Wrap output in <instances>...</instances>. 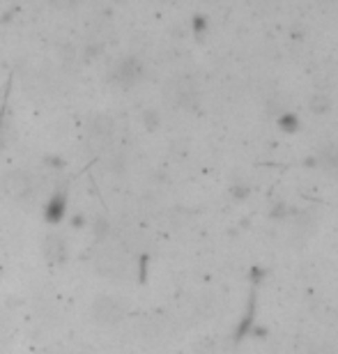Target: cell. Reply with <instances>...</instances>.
<instances>
[{
  "label": "cell",
  "instance_id": "6da1fadb",
  "mask_svg": "<svg viewBox=\"0 0 338 354\" xmlns=\"http://www.w3.org/2000/svg\"><path fill=\"white\" fill-rule=\"evenodd\" d=\"M90 313H93V320L97 324L109 327V324H115V322L122 320L124 310L118 304V299H113V297H106V295H100L93 299V308H90Z\"/></svg>",
  "mask_w": 338,
  "mask_h": 354
},
{
  "label": "cell",
  "instance_id": "7a4b0ae2",
  "mask_svg": "<svg viewBox=\"0 0 338 354\" xmlns=\"http://www.w3.org/2000/svg\"><path fill=\"white\" fill-rule=\"evenodd\" d=\"M3 189L12 201H28L35 194V180L28 171H12L5 175Z\"/></svg>",
  "mask_w": 338,
  "mask_h": 354
},
{
  "label": "cell",
  "instance_id": "3957f363",
  "mask_svg": "<svg viewBox=\"0 0 338 354\" xmlns=\"http://www.w3.org/2000/svg\"><path fill=\"white\" fill-rule=\"evenodd\" d=\"M140 74H143V67H140V62L136 58H124L122 62H118L115 69H113L111 79L120 83V86H133Z\"/></svg>",
  "mask_w": 338,
  "mask_h": 354
},
{
  "label": "cell",
  "instance_id": "277c9868",
  "mask_svg": "<svg viewBox=\"0 0 338 354\" xmlns=\"http://www.w3.org/2000/svg\"><path fill=\"white\" fill-rule=\"evenodd\" d=\"M44 258L51 265H62L67 260V242L60 235H48L44 239Z\"/></svg>",
  "mask_w": 338,
  "mask_h": 354
},
{
  "label": "cell",
  "instance_id": "5b68a950",
  "mask_svg": "<svg viewBox=\"0 0 338 354\" xmlns=\"http://www.w3.org/2000/svg\"><path fill=\"white\" fill-rule=\"evenodd\" d=\"M65 209H67L65 191H55V194L48 198V203L44 207V218L48 223H58V221H62V216H65Z\"/></svg>",
  "mask_w": 338,
  "mask_h": 354
},
{
  "label": "cell",
  "instance_id": "8992f818",
  "mask_svg": "<svg viewBox=\"0 0 338 354\" xmlns=\"http://www.w3.org/2000/svg\"><path fill=\"white\" fill-rule=\"evenodd\" d=\"M95 237H106L109 235V232H111V223L106 221V218H104V216H100V218H97V221H95Z\"/></svg>",
  "mask_w": 338,
  "mask_h": 354
},
{
  "label": "cell",
  "instance_id": "52a82bcc",
  "mask_svg": "<svg viewBox=\"0 0 338 354\" xmlns=\"http://www.w3.org/2000/svg\"><path fill=\"white\" fill-rule=\"evenodd\" d=\"M53 7H58V10H72V7H76L81 3V0H48Z\"/></svg>",
  "mask_w": 338,
  "mask_h": 354
}]
</instances>
